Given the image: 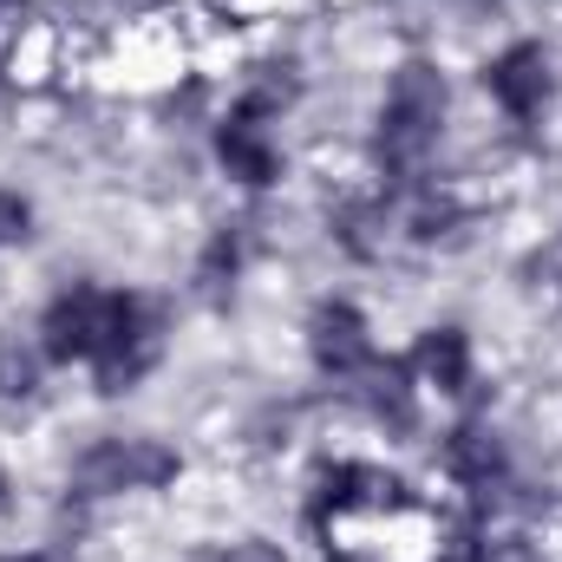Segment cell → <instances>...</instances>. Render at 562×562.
Wrapping results in <instances>:
<instances>
[{"instance_id":"obj_1","label":"cell","mask_w":562,"mask_h":562,"mask_svg":"<svg viewBox=\"0 0 562 562\" xmlns=\"http://www.w3.org/2000/svg\"><path fill=\"white\" fill-rule=\"evenodd\" d=\"M477 86H484V99L497 105L504 125L530 132V125H543L550 105H557V86H562L557 79V53H550L543 40H504V46L484 59Z\"/></svg>"},{"instance_id":"obj_2","label":"cell","mask_w":562,"mask_h":562,"mask_svg":"<svg viewBox=\"0 0 562 562\" xmlns=\"http://www.w3.org/2000/svg\"><path fill=\"white\" fill-rule=\"evenodd\" d=\"M210 157H216V170H223L243 196H269V190L288 183L281 132H276V119H262V112L229 105V112L210 125Z\"/></svg>"},{"instance_id":"obj_3","label":"cell","mask_w":562,"mask_h":562,"mask_svg":"<svg viewBox=\"0 0 562 562\" xmlns=\"http://www.w3.org/2000/svg\"><path fill=\"white\" fill-rule=\"evenodd\" d=\"M105 321H112V288L66 281V288L46 294L40 321H33V340H40L46 367H92V353L105 340Z\"/></svg>"},{"instance_id":"obj_4","label":"cell","mask_w":562,"mask_h":562,"mask_svg":"<svg viewBox=\"0 0 562 562\" xmlns=\"http://www.w3.org/2000/svg\"><path fill=\"white\" fill-rule=\"evenodd\" d=\"M301 347H307V367H314L321 380H334V386H353V380L380 360L373 321H367V307H360V301H347V294L314 301Z\"/></svg>"},{"instance_id":"obj_5","label":"cell","mask_w":562,"mask_h":562,"mask_svg":"<svg viewBox=\"0 0 562 562\" xmlns=\"http://www.w3.org/2000/svg\"><path fill=\"white\" fill-rule=\"evenodd\" d=\"M406 367L425 386V400H464L477 386V340L464 327H419V340L406 347Z\"/></svg>"},{"instance_id":"obj_6","label":"cell","mask_w":562,"mask_h":562,"mask_svg":"<svg viewBox=\"0 0 562 562\" xmlns=\"http://www.w3.org/2000/svg\"><path fill=\"white\" fill-rule=\"evenodd\" d=\"M46 386L40 340H0V406H33Z\"/></svg>"},{"instance_id":"obj_7","label":"cell","mask_w":562,"mask_h":562,"mask_svg":"<svg viewBox=\"0 0 562 562\" xmlns=\"http://www.w3.org/2000/svg\"><path fill=\"white\" fill-rule=\"evenodd\" d=\"M33 196L20 190V183H0V249H20V243H33Z\"/></svg>"},{"instance_id":"obj_8","label":"cell","mask_w":562,"mask_h":562,"mask_svg":"<svg viewBox=\"0 0 562 562\" xmlns=\"http://www.w3.org/2000/svg\"><path fill=\"white\" fill-rule=\"evenodd\" d=\"M203 562H288V550L269 537H236V543H216Z\"/></svg>"}]
</instances>
